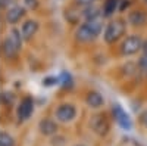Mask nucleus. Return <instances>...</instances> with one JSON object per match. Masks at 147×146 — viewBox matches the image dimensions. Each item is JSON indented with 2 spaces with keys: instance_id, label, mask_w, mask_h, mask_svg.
Returning a JSON list of instances; mask_svg holds the SVG:
<instances>
[{
  "instance_id": "obj_7",
  "label": "nucleus",
  "mask_w": 147,
  "mask_h": 146,
  "mask_svg": "<svg viewBox=\"0 0 147 146\" xmlns=\"http://www.w3.org/2000/svg\"><path fill=\"white\" fill-rule=\"evenodd\" d=\"M40 128H41V131L44 133V134H53V133L56 131V124L53 123V121L46 120V121H43V123H41Z\"/></svg>"
},
{
  "instance_id": "obj_9",
  "label": "nucleus",
  "mask_w": 147,
  "mask_h": 146,
  "mask_svg": "<svg viewBox=\"0 0 147 146\" xmlns=\"http://www.w3.org/2000/svg\"><path fill=\"white\" fill-rule=\"evenodd\" d=\"M129 19H131V22L134 24V25H141V24L146 21V16L141 14V12H134Z\"/></svg>"
},
{
  "instance_id": "obj_3",
  "label": "nucleus",
  "mask_w": 147,
  "mask_h": 146,
  "mask_svg": "<svg viewBox=\"0 0 147 146\" xmlns=\"http://www.w3.org/2000/svg\"><path fill=\"white\" fill-rule=\"evenodd\" d=\"M113 112H115V118H116V121L119 123L121 127H124V128H131V120H129V117L124 112V109H122L119 105L115 106Z\"/></svg>"
},
{
  "instance_id": "obj_12",
  "label": "nucleus",
  "mask_w": 147,
  "mask_h": 146,
  "mask_svg": "<svg viewBox=\"0 0 147 146\" xmlns=\"http://www.w3.org/2000/svg\"><path fill=\"white\" fill-rule=\"evenodd\" d=\"M141 67L147 69V56H144V58L141 59Z\"/></svg>"
},
{
  "instance_id": "obj_14",
  "label": "nucleus",
  "mask_w": 147,
  "mask_h": 146,
  "mask_svg": "<svg viewBox=\"0 0 147 146\" xmlns=\"http://www.w3.org/2000/svg\"><path fill=\"white\" fill-rule=\"evenodd\" d=\"M77 146H82V145H77Z\"/></svg>"
},
{
  "instance_id": "obj_4",
  "label": "nucleus",
  "mask_w": 147,
  "mask_h": 146,
  "mask_svg": "<svg viewBox=\"0 0 147 146\" xmlns=\"http://www.w3.org/2000/svg\"><path fill=\"white\" fill-rule=\"evenodd\" d=\"M140 47V39L137 37H129L127 39V41L124 43V52L127 55H131V53H136Z\"/></svg>"
},
{
  "instance_id": "obj_2",
  "label": "nucleus",
  "mask_w": 147,
  "mask_h": 146,
  "mask_svg": "<svg viewBox=\"0 0 147 146\" xmlns=\"http://www.w3.org/2000/svg\"><path fill=\"white\" fill-rule=\"evenodd\" d=\"M56 117H57L59 121L66 123V121H71L74 117H75V109H74L72 106H69V105H63V106H60L57 109Z\"/></svg>"
},
{
  "instance_id": "obj_8",
  "label": "nucleus",
  "mask_w": 147,
  "mask_h": 146,
  "mask_svg": "<svg viewBox=\"0 0 147 146\" xmlns=\"http://www.w3.org/2000/svg\"><path fill=\"white\" fill-rule=\"evenodd\" d=\"M88 103H90L93 108H99V106L103 103V99H102V96H100L99 93H93V94H90V97H88Z\"/></svg>"
},
{
  "instance_id": "obj_11",
  "label": "nucleus",
  "mask_w": 147,
  "mask_h": 146,
  "mask_svg": "<svg viewBox=\"0 0 147 146\" xmlns=\"http://www.w3.org/2000/svg\"><path fill=\"white\" fill-rule=\"evenodd\" d=\"M116 6V0H110V2L107 3V14H112V10L115 9Z\"/></svg>"
},
{
  "instance_id": "obj_13",
  "label": "nucleus",
  "mask_w": 147,
  "mask_h": 146,
  "mask_svg": "<svg viewBox=\"0 0 147 146\" xmlns=\"http://www.w3.org/2000/svg\"><path fill=\"white\" fill-rule=\"evenodd\" d=\"M143 123H144V126L147 127V112H146V114L143 115Z\"/></svg>"
},
{
  "instance_id": "obj_1",
  "label": "nucleus",
  "mask_w": 147,
  "mask_h": 146,
  "mask_svg": "<svg viewBox=\"0 0 147 146\" xmlns=\"http://www.w3.org/2000/svg\"><path fill=\"white\" fill-rule=\"evenodd\" d=\"M122 33H124V24H122L121 21L112 22L109 25L107 31H106V40L107 41H113V40H116L119 37Z\"/></svg>"
},
{
  "instance_id": "obj_10",
  "label": "nucleus",
  "mask_w": 147,
  "mask_h": 146,
  "mask_svg": "<svg viewBox=\"0 0 147 146\" xmlns=\"http://www.w3.org/2000/svg\"><path fill=\"white\" fill-rule=\"evenodd\" d=\"M0 146H13V139L7 133H0Z\"/></svg>"
},
{
  "instance_id": "obj_5",
  "label": "nucleus",
  "mask_w": 147,
  "mask_h": 146,
  "mask_svg": "<svg viewBox=\"0 0 147 146\" xmlns=\"http://www.w3.org/2000/svg\"><path fill=\"white\" fill-rule=\"evenodd\" d=\"M31 112H32V105H31L30 101H25V102L21 105L18 114H19V118H21V120H27V118L31 115Z\"/></svg>"
},
{
  "instance_id": "obj_6",
  "label": "nucleus",
  "mask_w": 147,
  "mask_h": 146,
  "mask_svg": "<svg viewBox=\"0 0 147 146\" xmlns=\"http://www.w3.org/2000/svg\"><path fill=\"white\" fill-rule=\"evenodd\" d=\"M93 128H94L96 133H99V134H105V133L107 131V124L100 117H96L94 123H93Z\"/></svg>"
}]
</instances>
